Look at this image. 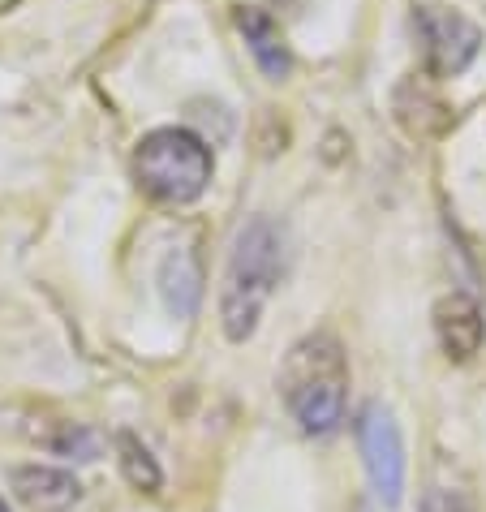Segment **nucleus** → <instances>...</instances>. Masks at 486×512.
<instances>
[{"instance_id": "1", "label": "nucleus", "mask_w": 486, "mask_h": 512, "mask_svg": "<svg viewBox=\"0 0 486 512\" xmlns=\"http://www.w3.org/2000/svg\"><path fill=\"white\" fill-rule=\"evenodd\" d=\"M280 392L306 435H332L345 422V396H349V362L340 340L327 332L297 340L289 358H284Z\"/></svg>"}, {"instance_id": "2", "label": "nucleus", "mask_w": 486, "mask_h": 512, "mask_svg": "<svg viewBox=\"0 0 486 512\" xmlns=\"http://www.w3.org/2000/svg\"><path fill=\"white\" fill-rule=\"evenodd\" d=\"M284 267V233L267 216H254L233 241V259H228L220 319L228 340H246L259 327V315L267 306L271 289Z\"/></svg>"}, {"instance_id": "3", "label": "nucleus", "mask_w": 486, "mask_h": 512, "mask_svg": "<svg viewBox=\"0 0 486 512\" xmlns=\"http://www.w3.org/2000/svg\"><path fill=\"white\" fill-rule=\"evenodd\" d=\"M134 177L160 203H194L211 181V151L198 134L168 125L138 142Z\"/></svg>"}, {"instance_id": "4", "label": "nucleus", "mask_w": 486, "mask_h": 512, "mask_svg": "<svg viewBox=\"0 0 486 512\" xmlns=\"http://www.w3.org/2000/svg\"><path fill=\"white\" fill-rule=\"evenodd\" d=\"M413 35L422 44V61L431 78H452L469 69V61L482 48V31L465 13L448 5H418L413 9Z\"/></svg>"}, {"instance_id": "5", "label": "nucleus", "mask_w": 486, "mask_h": 512, "mask_svg": "<svg viewBox=\"0 0 486 512\" xmlns=\"http://www.w3.org/2000/svg\"><path fill=\"white\" fill-rule=\"evenodd\" d=\"M357 444H362V461L379 504L396 508L405 495V444H400L396 418L383 405H366L357 418Z\"/></svg>"}, {"instance_id": "6", "label": "nucleus", "mask_w": 486, "mask_h": 512, "mask_svg": "<svg viewBox=\"0 0 486 512\" xmlns=\"http://www.w3.org/2000/svg\"><path fill=\"white\" fill-rule=\"evenodd\" d=\"M435 332H439V345L452 362H469L486 340V323H482L478 302L469 293L443 297V302L435 306Z\"/></svg>"}, {"instance_id": "7", "label": "nucleus", "mask_w": 486, "mask_h": 512, "mask_svg": "<svg viewBox=\"0 0 486 512\" xmlns=\"http://www.w3.org/2000/svg\"><path fill=\"white\" fill-rule=\"evenodd\" d=\"M9 482H13V495L35 512H65L82 500L78 478L56 465H18L9 474Z\"/></svg>"}, {"instance_id": "8", "label": "nucleus", "mask_w": 486, "mask_h": 512, "mask_svg": "<svg viewBox=\"0 0 486 512\" xmlns=\"http://www.w3.org/2000/svg\"><path fill=\"white\" fill-rule=\"evenodd\" d=\"M396 121L405 125V134H413V138H439L448 130L452 112L443 108V99L426 87L422 78H409V82H400V91H396Z\"/></svg>"}, {"instance_id": "9", "label": "nucleus", "mask_w": 486, "mask_h": 512, "mask_svg": "<svg viewBox=\"0 0 486 512\" xmlns=\"http://www.w3.org/2000/svg\"><path fill=\"white\" fill-rule=\"evenodd\" d=\"M160 293L164 306L173 310L177 319H190L198 310V297H203V267H198L194 250H173L160 267Z\"/></svg>"}, {"instance_id": "10", "label": "nucleus", "mask_w": 486, "mask_h": 512, "mask_svg": "<svg viewBox=\"0 0 486 512\" xmlns=\"http://www.w3.org/2000/svg\"><path fill=\"white\" fill-rule=\"evenodd\" d=\"M237 26H241V35H246V44L254 52V61H259V69L267 78H284L293 69V56L289 48H284V35H280V26L267 18L263 9H241L237 13Z\"/></svg>"}, {"instance_id": "11", "label": "nucleus", "mask_w": 486, "mask_h": 512, "mask_svg": "<svg viewBox=\"0 0 486 512\" xmlns=\"http://www.w3.org/2000/svg\"><path fill=\"white\" fill-rule=\"evenodd\" d=\"M117 452H121V474H125L130 487H138V491H160V482H164L160 478V465H155V457L138 444L130 431L117 435Z\"/></svg>"}, {"instance_id": "12", "label": "nucleus", "mask_w": 486, "mask_h": 512, "mask_svg": "<svg viewBox=\"0 0 486 512\" xmlns=\"http://www.w3.org/2000/svg\"><path fill=\"white\" fill-rule=\"evenodd\" d=\"M422 512H465V504L456 500L452 491H431L426 495V504H422Z\"/></svg>"}, {"instance_id": "13", "label": "nucleus", "mask_w": 486, "mask_h": 512, "mask_svg": "<svg viewBox=\"0 0 486 512\" xmlns=\"http://www.w3.org/2000/svg\"><path fill=\"white\" fill-rule=\"evenodd\" d=\"M0 512H9V508H5V500H0Z\"/></svg>"}]
</instances>
